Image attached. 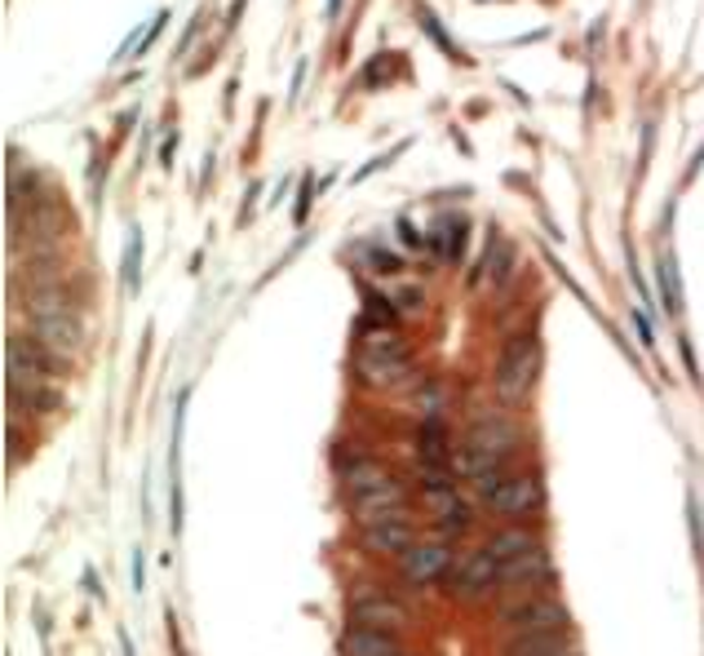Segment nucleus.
Segmentation results:
<instances>
[{
  "mask_svg": "<svg viewBox=\"0 0 704 656\" xmlns=\"http://www.w3.org/2000/svg\"><path fill=\"white\" fill-rule=\"evenodd\" d=\"M364 319H368V324H382V328H395L399 306H390V297H382V293H368V297H364Z\"/></svg>",
  "mask_w": 704,
  "mask_h": 656,
  "instance_id": "nucleus-26",
  "label": "nucleus"
},
{
  "mask_svg": "<svg viewBox=\"0 0 704 656\" xmlns=\"http://www.w3.org/2000/svg\"><path fill=\"white\" fill-rule=\"evenodd\" d=\"M456 555H452V541L443 536H430V541H417L399 555V577L408 586H430V581H443L452 573Z\"/></svg>",
  "mask_w": 704,
  "mask_h": 656,
  "instance_id": "nucleus-5",
  "label": "nucleus"
},
{
  "mask_svg": "<svg viewBox=\"0 0 704 656\" xmlns=\"http://www.w3.org/2000/svg\"><path fill=\"white\" fill-rule=\"evenodd\" d=\"M430 245H434V253H439V258L456 262V258H461V249H465V223H461V217H439Z\"/></svg>",
  "mask_w": 704,
  "mask_h": 656,
  "instance_id": "nucleus-21",
  "label": "nucleus"
},
{
  "mask_svg": "<svg viewBox=\"0 0 704 656\" xmlns=\"http://www.w3.org/2000/svg\"><path fill=\"white\" fill-rule=\"evenodd\" d=\"M541 506H545V484H541V475H510L506 484H501V493L488 501V510H497V514H506V519H514V523H523V519H532V514H541Z\"/></svg>",
  "mask_w": 704,
  "mask_h": 656,
  "instance_id": "nucleus-7",
  "label": "nucleus"
},
{
  "mask_svg": "<svg viewBox=\"0 0 704 656\" xmlns=\"http://www.w3.org/2000/svg\"><path fill=\"white\" fill-rule=\"evenodd\" d=\"M310 200H315V178L306 173V178H302V200H297V208H293V217H297V223H306V208H310Z\"/></svg>",
  "mask_w": 704,
  "mask_h": 656,
  "instance_id": "nucleus-33",
  "label": "nucleus"
},
{
  "mask_svg": "<svg viewBox=\"0 0 704 656\" xmlns=\"http://www.w3.org/2000/svg\"><path fill=\"white\" fill-rule=\"evenodd\" d=\"M417 479H421V488H425V497L430 493H447V488H456V466H443V462H417Z\"/></svg>",
  "mask_w": 704,
  "mask_h": 656,
  "instance_id": "nucleus-23",
  "label": "nucleus"
},
{
  "mask_svg": "<svg viewBox=\"0 0 704 656\" xmlns=\"http://www.w3.org/2000/svg\"><path fill=\"white\" fill-rule=\"evenodd\" d=\"M682 360H686V373H691V382H700V373H695V351H691V338H682Z\"/></svg>",
  "mask_w": 704,
  "mask_h": 656,
  "instance_id": "nucleus-36",
  "label": "nucleus"
},
{
  "mask_svg": "<svg viewBox=\"0 0 704 656\" xmlns=\"http://www.w3.org/2000/svg\"><path fill=\"white\" fill-rule=\"evenodd\" d=\"M121 284L125 289H138L143 284V231L134 227V236L125 240V271H121Z\"/></svg>",
  "mask_w": 704,
  "mask_h": 656,
  "instance_id": "nucleus-25",
  "label": "nucleus"
},
{
  "mask_svg": "<svg viewBox=\"0 0 704 656\" xmlns=\"http://www.w3.org/2000/svg\"><path fill=\"white\" fill-rule=\"evenodd\" d=\"M404 506H408V488H404L399 479H390V484H382V488H373V493L355 497V523L364 528V523H373L377 514H386V510H404Z\"/></svg>",
  "mask_w": 704,
  "mask_h": 656,
  "instance_id": "nucleus-17",
  "label": "nucleus"
},
{
  "mask_svg": "<svg viewBox=\"0 0 704 656\" xmlns=\"http://www.w3.org/2000/svg\"><path fill=\"white\" fill-rule=\"evenodd\" d=\"M390 479H395V475H390L382 462H368V457L350 462V466H345V475H341V484H345L350 501L364 497V493H373V488H382V484H390Z\"/></svg>",
  "mask_w": 704,
  "mask_h": 656,
  "instance_id": "nucleus-19",
  "label": "nucleus"
},
{
  "mask_svg": "<svg viewBox=\"0 0 704 656\" xmlns=\"http://www.w3.org/2000/svg\"><path fill=\"white\" fill-rule=\"evenodd\" d=\"M5 373H23V377H41V382H58L67 373V360L58 351H49L32 328L27 333H10L5 338Z\"/></svg>",
  "mask_w": 704,
  "mask_h": 656,
  "instance_id": "nucleus-4",
  "label": "nucleus"
},
{
  "mask_svg": "<svg viewBox=\"0 0 704 656\" xmlns=\"http://www.w3.org/2000/svg\"><path fill=\"white\" fill-rule=\"evenodd\" d=\"M404 638L395 630H373V625H350L341 634V656H404Z\"/></svg>",
  "mask_w": 704,
  "mask_h": 656,
  "instance_id": "nucleus-12",
  "label": "nucleus"
},
{
  "mask_svg": "<svg viewBox=\"0 0 704 656\" xmlns=\"http://www.w3.org/2000/svg\"><path fill=\"white\" fill-rule=\"evenodd\" d=\"M417 462H443V466H452V440H447L443 417H425V421L417 426Z\"/></svg>",
  "mask_w": 704,
  "mask_h": 656,
  "instance_id": "nucleus-18",
  "label": "nucleus"
},
{
  "mask_svg": "<svg viewBox=\"0 0 704 656\" xmlns=\"http://www.w3.org/2000/svg\"><path fill=\"white\" fill-rule=\"evenodd\" d=\"M656 284H660V302L669 315H682V280H678V262L673 253H660L656 262Z\"/></svg>",
  "mask_w": 704,
  "mask_h": 656,
  "instance_id": "nucleus-22",
  "label": "nucleus"
},
{
  "mask_svg": "<svg viewBox=\"0 0 704 656\" xmlns=\"http://www.w3.org/2000/svg\"><path fill=\"white\" fill-rule=\"evenodd\" d=\"M501 630H506V634H567V630H571V612H567L554 595H545V599H536L532 608H523L519 617H510Z\"/></svg>",
  "mask_w": 704,
  "mask_h": 656,
  "instance_id": "nucleus-8",
  "label": "nucleus"
},
{
  "mask_svg": "<svg viewBox=\"0 0 704 656\" xmlns=\"http://www.w3.org/2000/svg\"><path fill=\"white\" fill-rule=\"evenodd\" d=\"M430 506H434V528L443 541H456L469 532V523H475V510H469V501L447 488V493H430Z\"/></svg>",
  "mask_w": 704,
  "mask_h": 656,
  "instance_id": "nucleus-14",
  "label": "nucleus"
},
{
  "mask_svg": "<svg viewBox=\"0 0 704 656\" xmlns=\"http://www.w3.org/2000/svg\"><path fill=\"white\" fill-rule=\"evenodd\" d=\"M417 541L421 536H417V523H412L408 506L404 510H386V514H377L373 523L360 528V545H364V555H373V559H399Z\"/></svg>",
  "mask_w": 704,
  "mask_h": 656,
  "instance_id": "nucleus-3",
  "label": "nucleus"
},
{
  "mask_svg": "<svg viewBox=\"0 0 704 656\" xmlns=\"http://www.w3.org/2000/svg\"><path fill=\"white\" fill-rule=\"evenodd\" d=\"M404 147H408V143H395V147H390V151H386V156H377V160H368V165H364V169H360V173H355V182H364V178H368V173H377V169H386V165H390V160H395V156H399V151H404Z\"/></svg>",
  "mask_w": 704,
  "mask_h": 656,
  "instance_id": "nucleus-31",
  "label": "nucleus"
},
{
  "mask_svg": "<svg viewBox=\"0 0 704 656\" xmlns=\"http://www.w3.org/2000/svg\"><path fill=\"white\" fill-rule=\"evenodd\" d=\"M421 27H425V32H430V36L439 41V49H443L447 58H465V54H461V49H456V45H452V41L443 36V27H439V19H434V14L425 10V5H421Z\"/></svg>",
  "mask_w": 704,
  "mask_h": 656,
  "instance_id": "nucleus-28",
  "label": "nucleus"
},
{
  "mask_svg": "<svg viewBox=\"0 0 704 656\" xmlns=\"http://www.w3.org/2000/svg\"><path fill=\"white\" fill-rule=\"evenodd\" d=\"M337 10H341V0H328V19H337Z\"/></svg>",
  "mask_w": 704,
  "mask_h": 656,
  "instance_id": "nucleus-37",
  "label": "nucleus"
},
{
  "mask_svg": "<svg viewBox=\"0 0 704 656\" xmlns=\"http://www.w3.org/2000/svg\"><path fill=\"white\" fill-rule=\"evenodd\" d=\"M350 625H373V630L404 634L412 625V612H408V603H399L386 590H364V595H355V603H350Z\"/></svg>",
  "mask_w": 704,
  "mask_h": 656,
  "instance_id": "nucleus-6",
  "label": "nucleus"
},
{
  "mask_svg": "<svg viewBox=\"0 0 704 656\" xmlns=\"http://www.w3.org/2000/svg\"><path fill=\"white\" fill-rule=\"evenodd\" d=\"M164 19H169V14L160 10V14H156V19H151V23L143 27V32H138V36H129V41L121 45V54H115V58H121V63H125V58H143V54H147V49L156 45V36H160V27H164Z\"/></svg>",
  "mask_w": 704,
  "mask_h": 656,
  "instance_id": "nucleus-24",
  "label": "nucleus"
},
{
  "mask_svg": "<svg viewBox=\"0 0 704 656\" xmlns=\"http://www.w3.org/2000/svg\"><path fill=\"white\" fill-rule=\"evenodd\" d=\"M355 373L364 386L373 391H395V386H408L412 382V369L404 355H386V351H360L355 355Z\"/></svg>",
  "mask_w": 704,
  "mask_h": 656,
  "instance_id": "nucleus-10",
  "label": "nucleus"
},
{
  "mask_svg": "<svg viewBox=\"0 0 704 656\" xmlns=\"http://www.w3.org/2000/svg\"><path fill=\"white\" fill-rule=\"evenodd\" d=\"M54 315H80L76 310V297L58 284V289H41V293H27V319H54Z\"/></svg>",
  "mask_w": 704,
  "mask_h": 656,
  "instance_id": "nucleus-20",
  "label": "nucleus"
},
{
  "mask_svg": "<svg viewBox=\"0 0 704 656\" xmlns=\"http://www.w3.org/2000/svg\"><path fill=\"white\" fill-rule=\"evenodd\" d=\"M421 302H425V293H421V289H399V297H395V306H399L404 315H417V310H421Z\"/></svg>",
  "mask_w": 704,
  "mask_h": 656,
  "instance_id": "nucleus-32",
  "label": "nucleus"
},
{
  "mask_svg": "<svg viewBox=\"0 0 704 656\" xmlns=\"http://www.w3.org/2000/svg\"><path fill=\"white\" fill-rule=\"evenodd\" d=\"M399 267H404V262H399L395 253H382V249H368V271H373V275H399Z\"/></svg>",
  "mask_w": 704,
  "mask_h": 656,
  "instance_id": "nucleus-29",
  "label": "nucleus"
},
{
  "mask_svg": "<svg viewBox=\"0 0 704 656\" xmlns=\"http://www.w3.org/2000/svg\"><path fill=\"white\" fill-rule=\"evenodd\" d=\"M443 581H447V595H456L461 603H484L488 595L501 590V564L488 555V545L484 551H465V555H456V564Z\"/></svg>",
  "mask_w": 704,
  "mask_h": 656,
  "instance_id": "nucleus-2",
  "label": "nucleus"
},
{
  "mask_svg": "<svg viewBox=\"0 0 704 656\" xmlns=\"http://www.w3.org/2000/svg\"><path fill=\"white\" fill-rule=\"evenodd\" d=\"M536 373H541V342H536V333H523V328H519V333L506 338V347L497 355V377H492L497 395L519 404L532 391Z\"/></svg>",
  "mask_w": 704,
  "mask_h": 656,
  "instance_id": "nucleus-1",
  "label": "nucleus"
},
{
  "mask_svg": "<svg viewBox=\"0 0 704 656\" xmlns=\"http://www.w3.org/2000/svg\"><path fill=\"white\" fill-rule=\"evenodd\" d=\"M501 656H580V652L567 630V634H506Z\"/></svg>",
  "mask_w": 704,
  "mask_h": 656,
  "instance_id": "nucleus-15",
  "label": "nucleus"
},
{
  "mask_svg": "<svg viewBox=\"0 0 704 656\" xmlns=\"http://www.w3.org/2000/svg\"><path fill=\"white\" fill-rule=\"evenodd\" d=\"M465 444H475L479 453H492V457H514L519 449V426L514 421H501V417H479L475 426H469V440Z\"/></svg>",
  "mask_w": 704,
  "mask_h": 656,
  "instance_id": "nucleus-13",
  "label": "nucleus"
},
{
  "mask_svg": "<svg viewBox=\"0 0 704 656\" xmlns=\"http://www.w3.org/2000/svg\"><path fill=\"white\" fill-rule=\"evenodd\" d=\"M129 577H134V590H143V551H138V545H134V564H129Z\"/></svg>",
  "mask_w": 704,
  "mask_h": 656,
  "instance_id": "nucleus-35",
  "label": "nucleus"
},
{
  "mask_svg": "<svg viewBox=\"0 0 704 656\" xmlns=\"http://www.w3.org/2000/svg\"><path fill=\"white\" fill-rule=\"evenodd\" d=\"M634 328H638V342L651 351V347H656V338H651V319H647V310H634Z\"/></svg>",
  "mask_w": 704,
  "mask_h": 656,
  "instance_id": "nucleus-34",
  "label": "nucleus"
},
{
  "mask_svg": "<svg viewBox=\"0 0 704 656\" xmlns=\"http://www.w3.org/2000/svg\"><path fill=\"white\" fill-rule=\"evenodd\" d=\"M399 240H404L408 249H425V231L412 223V217H399Z\"/></svg>",
  "mask_w": 704,
  "mask_h": 656,
  "instance_id": "nucleus-30",
  "label": "nucleus"
},
{
  "mask_svg": "<svg viewBox=\"0 0 704 656\" xmlns=\"http://www.w3.org/2000/svg\"><path fill=\"white\" fill-rule=\"evenodd\" d=\"M27 328L32 333L49 347V351H58L63 360H71V355H80L84 351V324H80V315H54V319H27Z\"/></svg>",
  "mask_w": 704,
  "mask_h": 656,
  "instance_id": "nucleus-11",
  "label": "nucleus"
},
{
  "mask_svg": "<svg viewBox=\"0 0 704 656\" xmlns=\"http://www.w3.org/2000/svg\"><path fill=\"white\" fill-rule=\"evenodd\" d=\"M686 519H691V551H695V564L704 573V510L695 497H686Z\"/></svg>",
  "mask_w": 704,
  "mask_h": 656,
  "instance_id": "nucleus-27",
  "label": "nucleus"
},
{
  "mask_svg": "<svg viewBox=\"0 0 704 656\" xmlns=\"http://www.w3.org/2000/svg\"><path fill=\"white\" fill-rule=\"evenodd\" d=\"M5 391H10V412H58L63 408V391L41 377L5 373Z\"/></svg>",
  "mask_w": 704,
  "mask_h": 656,
  "instance_id": "nucleus-9",
  "label": "nucleus"
},
{
  "mask_svg": "<svg viewBox=\"0 0 704 656\" xmlns=\"http://www.w3.org/2000/svg\"><path fill=\"white\" fill-rule=\"evenodd\" d=\"M536 545H541V536H536L527 523H510V528H497V532L488 536V555L506 568V564L523 559L527 551H536Z\"/></svg>",
  "mask_w": 704,
  "mask_h": 656,
  "instance_id": "nucleus-16",
  "label": "nucleus"
}]
</instances>
